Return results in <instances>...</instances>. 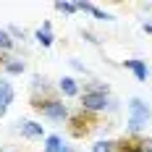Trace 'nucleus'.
Here are the masks:
<instances>
[{
  "label": "nucleus",
  "mask_w": 152,
  "mask_h": 152,
  "mask_svg": "<svg viewBox=\"0 0 152 152\" xmlns=\"http://www.w3.org/2000/svg\"><path fill=\"white\" fill-rule=\"evenodd\" d=\"M84 37H87V39H89L92 45H97V42H100V39H97V37H94V34H89V31H84Z\"/></svg>",
  "instance_id": "nucleus-17"
},
{
  "label": "nucleus",
  "mask_w": 152,
  "mask_h": 152,
  "mask_svg": "<svg viewBox=\"0 0 152 152\" xmlns=\"http://www.w3.org/2000/svg\"><path fill=\"white\" fill-rule=\"evenodd\" d=\"M13 47V37L8 34V29H0V53H8Z\"/></svg>",
  "instance_id": "nucleus-14"
},
{
  "label": "nucleus",
  "mask_w": 152,
  "mask_h": 152,
  "mask_svg": "<svg viewBox=\"0 0 152 152\" xmlns=\"http://www.w3.org/2000/svg\"><path fill=\"white\" fill-rule=\"evenodd\" d=\"M123 66H126L129 71H134L137 81H147V66L142 61H123Z\"/></svg>",
  "instance_id": "nucleus-9"
},
{
  "label": "nucleus",
  "mask_w": 152,
  "mask_h": 152,
  "mask_svg": "<svg viewBox=\"0 0 152 152\" xmlns=\"http://www.w3.org/2000/svg\"><path fill=\"white\" fill-rule=\"evenodd\" d=\"M37 42H39L42 47H50V45H53V26H50V21H45L42 29L37 31Z\"/></svg>",
  "instance_id": "nucleus-10"
},
{
  "label": "nucleus",
  "mask_w": 152,
  "mask_h": 152,
  "mask_svg": "<svg viewBox=\"0 0 152 152\" xmlns=\"http://www.w3.org/2000/svg\"><path fill=\"white\" fill-rule=\"evenodd\" d=\"M152 118V110L147 107L144 100H139V97H131V102H129V131H142Z\"/></svg>",
  "instance_id": "nucleus-1"
},
{
  "label": "nucleus",
  "mask_w": 152,
  "mask_h": 152,
  "mask_svg": "<svg viewBox=\"0 0 152 152\" xmlns=\"http://www.w3.org/2000/svg\"><path fill=\"white\" fill-rule=\"evenodd\" d=\"M31 107L39 110V113L47 115V118H53V121H66V118H68V107H66V102L55 100V97H47V100H31Z\"/></svg>",
  "instance_id": "nucleus-3"
},
{
  "label": "nucleus",
  "mask_w": 152,
  "mask_h": 152,
  "mask_svg": "<svg viewBox=\"0 0 152 152\" xmlns=\"http://www.w3.org/2000/svg\"><path fill=\"white\" fill-rule=\"evenodd\" d=\"M115 144H118V152H152L150 139H123Z\"/></svg>",
  "instance_id": "nucleus-5"
},
{
  "label": "nucleus",
  "mask_w": 152,
  "mask_h": 152,
  "mask_svg": "<svg viewBox=\"0 0 152 152\" xmlns=\"http://www.w3.org/2000/svg\"><path fill=\"white\" fill-rule=\"evenodd\" d=\"M13 97H16L13 87H11L8 81H0V118L8 113V105L13 102Z\"/></svg>",
  "instance_id": "nucleus-7"
},
{
  "label": "nucleus",
  "mask_w": 152,
  "mask_h": 152,
  "mask_svg": "<svg viewBox=\"0 0 152 152\" xmlns=\"http://www.w3.org/2000/svg\"><path fill=\"white\" fill-rule=\"evenodd\" d=\"M105 107H115V100H110V94L107 92H84L81 94V110H87V113H100V110H105Z\"/></svg>",
  "instance_id": "nucleus-4"
},
{
  "label": "nucleus",
  "mask_w": 152,
  "mask_h": 152,
  "mask_svg": "<svg viewBox=\"0 0 152 152\" xmlns=\"http://www.w3.org/2000/svg\"><path fill=\"white\" fill-rule=\"evenodd\" d=\"M0 152H11V150H0Z\"/></svg>",
  "instance_id": "nucleus-19"
},
{
  "label": "nucleus",
  "mask_w": 152,
  "mask_h": 152,
  "mask_svg": "<svg viewBox=\"0 0 152 152\" xmlns=\"http://www.w3.org/2000/svg\"><path fill=\"white\" fill-rule=\"evenodd\" d=\"M61 152H74V150H71V147H66V144H63V150Z\"/></svg>",
  "instance_id": "nucleus-18"
},
{
  "label": "nucleus",
  "mask_w": 152,
  "mask_h": 152,
  "mask_svg": "<svg viewBox=\"0 0 152 152\" xmlns=\"http://www.w3.org/2000/svg\"><path fill=\"white\" fill-rule=\"evenodd\" d=\"M63 150V142L58 134H50V137H45V152H61Z\"/></svg>",
  "instance_id": "nucleus-12"
},
{
  "label": "nucleus",
  "mask_w": 152,
  "mask_h": 152,
  "mask_svg": "<svg viewBox=\"0 0 152 152\" xmlns=\"http://www.w3.org/2000/svg\"><path fill=\"white\" fill-rule=\"evenodd\" d=\"M8 34L16 37V39H24V29H21V26H8Z\"/></svg>",
  "instance_id": "nucleus-16"
},
{
  "label": "nucleus",
  "mask_w": 152,
  "mask_h": 152,
  "mask_svg": "<svg viewBox=\"0 0 152 152\" xmlns=\"http://www.w3.org/2000/svg\"><path fill=\"white\" fill-rule=\"evenodd\" d=\"M97 129V118H94V113H87V110H79L74 115H68V131H71V137L81 139L92 134Z\"/></svg>",
  "instance_id": "nucleus-2"
},
{
  "label": "nucleus",
  "mask_w": 152,
  "mask_h": 152,
  "mask_svg": "<svg viewBox=\"0 0 152 152\" xmlns=\"http://www.w3.org/2000/svg\"><path fill=\"white\" fill-rule=\"evenodd\" d=\"M3 68H5L8 74H24V68H26V66H24V61H18V58H8Z\"/></svg>",
  "instance_id": "nucleus-13"
},
{
  "label": "nucleus",
  "mask_w": 152,
  "mask_h": 152,
  "mask_svg": "<svg viewBox=\"0 0 152 152\" xmlns=\"http://www.w3.org/2000/svg\"><path fill=\"white\" fill-rule=\"evenodd\" d=\"M58 89H61L66 97H76V94H79V84H76V79H71V76H63L61 84H58Z\"/></svg>",
  "instance_id": "nucleus-8"
},
{
  "label": "nucleus",
  "mask_w": 152,
  "mask_h": 152,
  "mask_svg": "<svg viewBox=\"0 0 152 152\" xmlns=\"http://www.w3.org/2000/svg\"><path fill=\"white\" fill-rule=\"evenodd\" d=\"M16 129H18L21 137H26V139H42V137H45L42 123H37V121H18Z\"/></svg>",
  "instance_id": "nucleus-6"
},
{
  "label": "nucleus",
  "mask_w": 152,
  "mask_h": 152,
  "mask_svg": "<svg viewBox=\"0 0 152 152\" xmlns=\"http://www.w3.org/2000/svg\"><path fill=\"white\" fill-rule=\"evenodd\" d=\"M92 152H118V144L110 142V139H100L92 144Z\"/></svg>",
  "instance_id": "nucleus-11"
},
{
  "label": "nucleus",
  "mask_w": 152,
  "mask_h": 152,
  "mask_svg": "<svg viewBox=\"0 0 152 152\" xmlns=\"http://www.w3.org/2000/svg\"><path fill=\"white\" fill-rule=\"evenodd\" d=\"M55 11H61V13H76L79 5L76 3H55Z\"/></svg>",
  "instance_id": "nucleus-15"
}]
</instances>
